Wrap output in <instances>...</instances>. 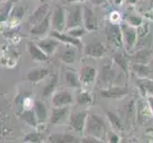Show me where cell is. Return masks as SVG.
<instances>
[{
	"label": "cell",
	"instance_id": "6da1fadb",
	"mask_svg": "<svg viewBox=\"0 0 153 143\" xmlns=\"http://www.w3.org/2000/svg\"><path fill=\"white\" fill-rule=\"evenodd\" d=\"M85 130L88 136L96 137L98 139H105L107 135L105 120L95 114H91L87 116Z\"/></svg>",
	"mask_w": 153,
	"mask_h": 143
},
{
	"label": "cell",
	"instance_id": "7a4b0ae2",
	"mask_svg": "<svg viewBox=\"0 0 153 143\" xmlns=\"http://www.w3.org/2000/svg\"><path fill=\"white\" fill-rule=\"evenodd\" d=\"M83 25V8L80 5L71 7L66 13V29L81 27Z\"/></svg>",
	"mask_w": 153,
	"mask_h": 143
},
{
	"label": "cell",
	"instance_id": "3957f363",
	"mask_svg": "<svg viewBox=\"0 0 153 143\" xmlns=\"http://www.w3.org/2000/svg\"><path fill=\"white\" fill-rule=\"evenodd\" d=\"M51 25L53 31H63L66 29V10L60 6H56L51 17Z\"/></svg>",
	"mask_w": 153,
	"mask_h": 143
},
{
	"label": "cell",
	"instance_id": "277c9868",
	"mask_svg": "<svg viewBox=\"0 0 153 143\" xmlns=\"http://www.w3.org/2000/svg\"><path fill=\"white\" fill-rule=\"evenodd\" d=\"M105 34H107L109 43L115 45L116 47H121L123 45L122 31L117 24H108L107 29H105Z\"/></svg>",
	"mask_w": 153,
	"mask_h": 143
},
{
	"label": "cell",
	"instance_id": "5b68a950",
	"mask_svg": "<svg viewBox=\"0 0 153 143\" xmlns=\"http://www.w3.org/2000/svg\"><path fill=\"white\" fill-rule=\"evenodd\" d=\"M88 114L87 112H78L71 115L70 116V124L73 129L77 132H83L85 129L86 120H87Z\"/></svg>",
	"mask_w": 153,
	"mask_h": 143
},
{
	"label": "cell",
	"instance_id": "8992f818",
	"mask_svg": "<svg viewBox=\"0 0 153 143\" xmlns=\"http://www.w3.org/2000/svg\"><path fill=\"white\" fill-rule=\"evenodd\" d=\"M51 13L47 14L38 24L33 26V29L30 30V34H33L34 36H42L48 34L51 28Z\"/></svg>",
	"mask_w": 153,
	"mask_h": 143
},
{
	"label": "cell",
	"instance_id": "52a82bcc",
	"mask_svg": "<svg viewBox=\"0 0 153 143\" xmlns=\"http://www.w3.org/2000/svg\"><path fill=\"white\" fill-rule=\"evenodd\" d=\"M83 24L87 31H94L98 28L96 15L88 7H85L83 10Z\"/></svg>",
	"mask_w": 153,
	"mask_h": 143
},
{
	"label": "cell",
	"instance_id": "ba28073f",
	"mask_svg": "<svg viewBox=\"0 0 153 143\" xmlns=\"http://www.w3.org/2000/svg\"><path fill=\"white\" fill-rule=\"evenodd\" d=\"M68 114H70V108L68 106L55 107L51 115V123L54 125L63 123L64 121L68 119Z\"/></svg>",
	"mask_w": 153,
	"mask_h": 143
},
{
	"label": "cell",
	"instance_id": "9c48e42d",
	"mask_svg": "<svg viewBox=\"0 0 153 143\" xmlns=\"http://www.w3.org/2000/svg\"><path fill=\"white\" fill-rule=\"evenodd\" d=\"M51 36L57 39L58 41H61V42H64L66 44H71L72 46H74V47L78 48L79 50L82 48V42L79 40V38L73 37V36L68 34H63L61 31H52L51 33Z\"/></svg>",
	"mask_w": 153,
	"mask_h": 143
},
{
	"label": "cell",
	"instance_id": "30bf717a",
	"mask_svg": "<svg viewBox=\"0 0 153 143\" xmlns=\"http://www.w3.org/2000/svg\"><path fill=\"white\" fill-rule=\"evenodd\" d=\"M107 49L103 43L101 42H93V43H89L86 45L85 47V55L88 56H91V57H102Z\"/></svg>",
	"mask_w": 153,
	"mask_h": 143
},
{
	"label": "cell",
	"instance_id": "8fae6325",
	"mask_svg": "<svg viewBox=\"0 0 153 143\" xmlns=\"http://www.w3.org/2000/svg\"><path fill=\"white\" fill-rule=\"evenodd\" d=\"M73 102V97L71 93L63 91L59 92L53 95L52 97V105L54 107H63V106H68L72 104Z\"/></svg>",
	"mask_w": 153,
	"mask_h": 143
},
{
	"label": "cell",
	"instance_id": "7c38bea8",
	"mask_svg": "<svg viewBox=\"0 0 153 143\" xmlns=\"http://www.w3.org/2000/svg\"><path fill=\"white\" fill-rule=\"evenodd\" d=\"M96 69L91 66H84L79 72V80L81 84H91L96 77Z\"/></svg>",
	"mask_w": 153,
	"mask_h": 143
},
{
	"label": "cell",
	"instance_id": "4fadbf2b",
	"mask_svg": "<svg viewBox=\"0 0 153 143\" xmlns=\"http://www.w3.org/2000/svg\"><path fill=\"white\" fill-rule=\"evenodd\" d=\"M152 113L149 106L146 104L143 100H140L137 106V116H138V122L140 124H146L152 118Z\"/></svg>",
	"mask_w": 153,
	"mask_h": 143
},
{
	"label": "cell",
	"instance_id": "5bb4252c",
	"mask_svg": "<svg viewBox=\"0 0 153 143\" xmlns=\"http://www.w3.org/2000/svg\"><path fill=\"white\" fill-rule=\"evenodd\" d=\"M58 45H59V41L55 38H53V37L42 39L37 43V46L48 56H50L53 54L56 50V48L58 47Z\"/></svg>",
	"mask_w": 153,
	"mask_h": 143
},
{
	"label": "cell",
	"instance_id": "9a60e30c",
	"mask_svg": "<svg viewBox=\"0 0 153 143\" xmlns=\"http://www.w3.org/2000/svg\"><path fill=\"white\" fill-rule=\"evenodd\" d=\"M48 13H49V5L48 4L41 5V6L36 9L33 12V13L30 16L29 22L33 26H34L36 24H38Z\"/></svg>",
	"mask_w": 153,
	"mask_h": 143
},
{
	"label": "cell",
	"instance_id": "2e32d148",
	"mask_svg": "<svg viewBox=\"0 0 153 143\" xmlns=\"http://www.w3.org/2000/svg\"><path fill=\"white\" fill-rule=\"evenodd\" d=\"M128 94V88L126 87H114L108 90L101 91V94L103 97L107 98H120L123 97Z\"/></svg>",
	"mask_w": 153,
	"mask_h": 143
},
{
	"label": "cell",
	"instance_id": "e0dca14e",
	"mask_svg": "<svg viewBox=\"0 0 153 143\" xmlns=\"http://www.w3.org/2000/svg\"><path fill=\"white\" fill-rule=\"evenodd\" d=\"M28 50L31 56V58L36 61H46L48 60L49 56L42 51L37 46V44L34 43H29L28 44Z\"/></svg>",
	"mask_w": 153,
	"mask_h": 143
},
{
	"label": "cell",
	"instance_id": "ac0fdd59",
	"mask_svg": "<svg viewBox=\"0 0 153 143\" xmlns=\"http://www.w3.org/2000/svg\"><path fill=\"white\" fill-rule=\"evenodd\" d=\"M50 75V70L48 68H38L31 70L28 73V79L30 82H38L44 79Z\"/></svg>",
	"mask_w": 153,
	"mask_h": 143
},
{
	"label": "cell",
	"instance_id": "d6986e66",
	"mask_svg": "<svg viewBox=\"0 0 153 143\" xmlns=\"http://www.w3.org/2000/svg\"><path fill=\"white\" fill-rule=\"evenodd\" d=\"M33 111L37 119V122L43 123L46 121L48 116V111H47L46 105L41 101H35L33 104Z\"/></svg>",
	"mask_w": 153,
	"mask_h": 143
},
{
	"label": "cell",
	"instance_id": "ffe728a7",
	"mask_svg": "<svg viewBox=\"0 0 153 143\" xmlns=\"http://www.w3.org/2000/svg\"><path fill=\"white\" fill-rule=\"evenodd\" d=\"M123 34H124L125 43L126 44V46H128V49H130L136 42V38H137L136 31L132 27L125 26L123 28Z\"/></svg>",
	"mask_w": 153,
	"mask_h": 143
},
{
	"label": "cell",
	"instance_id": "44dd1931",
	"mask_svg": "<svg viewBox=\"0 0 153 143\" xmlns=\"http://www.w3.org/2000/svg\"><path fill=\"white\" fill-rule=\"evenodd\" d=\"M152 52L149 50H141L138 52H136L133 56L134 63H139V64H147L151 58Z\"/></svg>",
	"mask_w": 153,
	"mask_h": 143
},
{
	"label": "cell",
	"instance_id": "7402d4cb",
	"mask_svg": "<svg viewBox=\"0 0 153 143\" xmlns=\"http://www.w3.org/2000/svg\"><path fill=\"white\" fill-rule=\"evenodd\" d=\"M115 78V71L111 64H105L102 69V79L105 83L113 81Z\"/></svg>",
	"mask_w": 153,
	"mask_h": 143
},
{
	"label": "cell",
	"instance_id": "603a6c76",
	"mask_svg": "<svg viewBox=\"0 0 153 143\" xmlns=\"http://www.w3.org/2000/svg\"><path fill=\"white\" fill-rule=\"evenodd\" d=\"M57 84H58V76L54 75L53 76L51 77V79L49 81V83L47 84L46 87L43 90V97H49L51 95L54 93L55 89L57 87Z\"/></svg>",
	"mask_w": 153,
	"mask_h": 143
},
{
	"label": "cell",
	"instance_id": "cb8c5ba5",
	"mask_svg": "<svg viewBox=\"0 0 153 143\" xmlns=\"http://www.w3.org/2000/svg\"><path fill=\"white\" fill-rule=\"evenodd\" d=\"M65 80L68 84V86L71 88H78L81 85L78 76H76V73H74L73 72H71V71L66 72Z\"/></svg>",
	"mask_w": 153,
	"mask_h": 143
},
{
	"label": "cell",
	"instance_id": "d4e9b609",
	"mask_svg": "<svg viewBox=\"0 0 153 143\" xmlns=\"http://www.w3.org/2000/svg\"><path fill=\"white\" fill-rule=\"evenodd\" d=\"M49 139L51 142H61V143H68V142H75L76 137L71 135H60V134H54L51 135Z\"/></svg>",
	"mask_w": 153,
	"mask_h": 143
},
{
	"label": "cell",
	"instance_id": "484cf974",
	"mask_svg": "<svg viewBox=\"0 0 153 143\" xmlns=\"http://www.w3.org/2000/svg\"><path fill=\"white\" fill-rule=\"evenodd\" d=\"M61 60L66 64H73L76 60V52L73 49H68L61 55Z\"/></svg>",
	"mask_w": 153,
	"mask_h": 143
},
{
	"label": "cell",
	"instance_id": "4316f807",
	"mask_svg": "<svg viewBox=\"0 0 153 143\" xmlns=\"http://www.w3.org/2000/svg\"><path fill=\"white\" fill-rule=\"evenodd\" d=\"M22 119L25 120V122L33 126V127H35L37 125V119H36V116H35V114H34V111H25V112L22 114Z\"/></svg>",
	"mask_w": 153,
	"mask_h": 143
},
{
	"label": "cell",
	"instance_id": "83f0119b",
	"mask_svg": "<svg viewBox=\"0 0 153 143\" xmlns=\"http://www.w3.org/2000/svg\"><path fill=\"white\" fill-rule=\"evenodd\" d=\"M133 71L138 73L141 76H149V75L150 73V70L149 68L147 67L146 64H139V63H134L132 66Z\"/></svg>",
	"mask_w": 153,
	"mask_h": 143
},
{
	"label": "cell",
	"instance_id": "f1b7e54d",
	"mask_svg": "<svg viewBox=\"0 0 153 143\" xmlns=\"http://www.w3.org/2000/svg\"><path fill=\"white\" fill-rule=\"evenodd\" d=\"M114 61L117 63V65L122 69V70L126 73L128 72V60L126 59V57L124 56L123 54L121 52H117L114 55Z\"/></svg>",
	"mask_w": 153,
	"mask_h": 143
},
{
	"label": "cell",
	"instance_id": "f546056e",
	"mask_svg": "<svg viewBox=\"0 0 153 143\" xmlns=\"http://www.w3.org/2000/svg\"><path fill=\"white\" fill-rule=\"evenodd\" d=\"M108 118L109 122L111 123L112 127H113L115 130L120 131V130L123 129V124H122V122H121L120 118L115 114H113L111 112H108Z\"/></svg>",
	"mask_w": 153,
	"mask_h": 143
},
{
	"label": "cell",
	"instance_id": "4dcf8cb0",
	"mask_svg": "<svg viewBox=\"0 0 153 143\" xmlns=\"http://www.w3.org/2000/svg\"><path fill=\"white\" fill-rule=\"evenodd\" d=\"M12 9H13V3L12 2L6 3L4 5V6L2 7V9L0 10V22L7 20L10 13L12 12Z\"/></svg>",
	"mask_w": 153,
	"mask_h": 143
},
{
	"label": "cell",
	"instance_id": "1f68e13d",
	"mask_svg": "<svg viewBox=\"0 0 153 143\" xmlns=\"http://www.w3.org/2000/svg\"><path fill=\"white\" fill-rule=\"evenodd\" d=\"M91 100H92V98L91 97V94H89V93H88V92L81 93L77 97V102L80 105H88L91 103Z\"/></svg>",
	"mask_w": 153,
	"mask_h": 143
},
{
	"label": "cell",
	"instance_id": "d6a6232c",
	"mask_svg": "<svg viewBox=\"0 0 153 143\" xmlns=\"http://www.w3.org/2000/svg\"><path fill=\"white\" fill-rule=\"evenodd\" d=\"M43 139V136L40 133H30L25 136L24 141L26 142H41Z\"/></svg>",
	"mask_w": 153,
	"mask_h": 143
},
{
	"label": "cell",
	"instance_id": "836d02e7",
	"mask_svg": "<svg viewBox=\"0 0 153 143\" xmlns=\"http://www.w3.org/2000/svg\"><path fill=\"white\" fill-rule=\"evenodd\" d=\"M126 20H128V24H130L132 27H138L142 23H143V20L140 16H137V15H133L130 14L126 17Z\"/></svg>",
	"mask_w": 153,
	"mask_h": 143
},
{
	"label": "cell",
	"instance_id": "e575fe53",
	"mask_svg": "<svg viewBox=\"0 0 153 143\" xmlns=\"http://www.w3.org/2000/svg\"><path fill=\"white\" fill-rule=\"evenodd\" d=\"M24 13H25V10L22 6H15L12 10L10 16L13 18H22L24 16Z\"/></svg>",
	"mask_w": 153,
	"mask_h": 143
},
{
	"label": "cell",
	"instance_id": "d590c367",
	"mask_svg": "<svg viewBox=\"0 0 153 143\" xmlns=\"http://www.w3.org/2000/svg\"><path fill=\"white\" fill-rule=\"evenodd\" d=\"M84 34H85V31H84L81 27H77V28H72V29H70L68 30V34H70L73 37H80L82 36Z\"/></svg>",
	"mask_w": 153,
	"mask_h": 143
},
{
	"label": "cell",
	"instance_id": "8d00e7d4",
	"mask_svg": "<svg viewBox=\"0 0 153 143\" xmlns=\"http://www.w3.org/2000/svg\"><path fill=\"white\" fill-rule=\"evenodd\" d=\"M83 142H100V140L98 139H96V137L89 136L86 137V139H84Z\"/></svg>",
	"mask_w": 153,
	"mask_h": 143
},
{
	"label": "cell",
	"instance_id": "74e56055",
	"mask_svg": "<svg viewBox=\"0 0 153 143\" xmlns=\"http://www.w3.org/2000/svg\"><path fill=\"white\" fill-rule=\"evenodd\" d=\"M108 139H110L109 140L110 142H118V137L116 136L115 135H113V134H110Z\"/></svg>",
	"mask_w": 153,
	"mask_h": 143
},
{
	"label": "cell",
	"instance_id": "f35d334b",
	"mask_svg": "<svg viewBox=\"0 0 153 143\" xmlns=\"http://www.w3.org/2000/svg\"><path fill=\"white\" fill-rule=\"evenodd\" d=\"M118 17H119V14H118L117 13H114L111 14V19H112V21H114V22L119 19Z\"/></svg>",
	"mask_w": 153,
	"mask_h": 143
},
{
	"label": "cell",
	"instance_id": "ab89813d",
	"mask_svg": "<svg viewBox=\"0 0 153 143\" xmlns=\"http://www.w3.org/2000/svg\"><path fill=\"white\" fill-rule=\"evenodd\" d=\"M92 2L96 5H102L105 2V0H92Z\"/></svg>",
	"mask_w": 153,
	"mask_h": 143
},
{
	"label": "cell",
	"instance_id": "60d3db41",
	"mask_svg": "<svg viewBox=\"0 0 153 143\" xmlns=\"http://www.w3.org/2000/svg\"><path fill=\"white\" fill-rule=\"evenodd\" d=\"M149 105H150L151 113L153 114V97H149Z\"/></svg>",
	"mask_w": 153,
	"mask_h": 143
},
{
	"label": "cell",
	"instance_id": "b9f144b4",
	"mask_svg": "<svg viewBox=\"0 0 153 143\" xmlns=\"http://www.w3.org/2000/svg\"><path fill=\"white\" fill-rule=\"evenodd\" d=\"M86 0H67L68 3H79V2H84Z\"/></svg>",
	"mask_w": 153,
	"mask_h": 143
},
{
	"label": "cell",
	"instance_id": "7bdbcfd3",
	"mask_svg": "<svg viewBox=\"0 0 153 143\" xmlns=\"http://www.w3.org/2000/svg\"><path fill=\"white\" fill-rule=\"evenodd\" d=\"M128 4H135L137 2V0H126Z\"/></svg>",
	"mask_w": 153,
	"mask_h": 143
},
{
	"label": "cell",
	"instance_id": "ee69618b",
	"mask_svg": "<svg viewBox=\"0 0 153 143\" xmlns=\"http://www.w3.org/2000/svg\"><path fill=\"white\" fill-rule=\"evenodd\" d=\"M123 0H115V4L116 5H120L121 3H122Z\"/></svg>",
	"mask_w": 153,
	"mask_h": 143
},
{
	"label": "cell",
	"instance_id": "f6af8a7d",
	"mask_svg": "<svg viewBox=\"0 0 153 143\" xmlns=\"http://www.w3.org/2000/svg\"><path fill=\"white\" fill-rule=\"evenodd\" d=\"M150 7L153 8V0H150Z\"/></svg>",
	"mask_w": 153,
	"mask_h": 143
},
{
	"label": "cell",
	"instance_id": "bcb514c9",
	"mask_svg": "<svg viewBox=\"0 0 153 143\" xmlns=\"http://www.w3.org/2000/svg\"><path fill=\"white\" fill-rule=\"evenodd\" d=\"M2 1H5V0H0V2H2Z\"/></svg>",
	"mask_w": 153,
	"mask_h": 143
}]
</instances>
